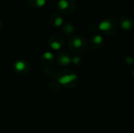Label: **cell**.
Listing matches in <instances>:
<instances>
[{"label":"cell","mask_w":134,"mask_h":133,"mask_svg":"<svg viewBox=\"0 0 134 133\" xmlns=\"http://www.w3.org/2000/svg\"><path fill=\"white\" fill-rule=\"evenodd\" d=\"M57 8L60 13L68 15L75 10L76 2L74 0H58Z\"/></svg>","instance_id":"cell-1"},{"label":"cell","mask_w":134,"mask_h":133,"mask_svg":"<svg viewBox=\"0 0 134 133\" xmlns=\"http://www.w3.org/2000/svg\"><path fill=\"white\" fill-rule=\"evenodd\" d=\"M116 27H117L116 20H115L114 18H111V17L104 19V20H102L98 25L99 30L104 33L111 32V31L116 29Z\"/></svg>","instance_id":"cell-2"},{"label":"cell","mask_w":134,"mask_h":133,"mask_svg":"<svg viewBox=\"0 0 134 133\" xmlns=\"http://www.w3.org/2000/svg\"><path fill=\"white\" fill-rule=\"evenodd\" d=\"M120 26L125 31H129L133 28V20L129 16H123L120 19Z\"/></svg>","instance_id":"cell-3"},{"label":"cell","mask_w":134,"mask_h":133,"mask_svg":"<svg viewBox=\"0 0 134 133\" xmlns=\"http://www.w3.org/2000/svg\"><path fill=\"white\" fill-rule=\"evenodd\" d=\"M50 22L54 27H61L64 24V19L60 14L54 13L50 17Z\"/></svg>","instance_id":"cell-4"},{"label":"cell","mask_w":134,"mask_h":133,"mask_svg":"<svg viewBox=\"0 0 134 133\" xmlns=\"http://www.w3.org/2000/svg\"><path fill=\"white\" fill-rule=\"evenodd\" d=\"M27 2L31 7L35 9H40L45 6L46 2H47V0H27Z\"/></svg>","instance_id":"cell-5"},{"label":"cell","mask_w":134,"mask_h":133,"mask_svg":"<svg viewBox=\"0 0 134 133\" xmlns=\"http://www.w3.org/2000/svg\"><path fill=\"white\" fill-rule=\"evenodd\" d=\"M76 78H77L76 74H68V75H65V76H63L62 78H60L59 79V82L62 85H64V84H67L71 81L75 80Z\"/></svg>","instance_id":"cell-6"},{"label":"cell","mask_w":134,"mask_h":133,"mask_svg":"<svg viewBox=\"0 0 134 133\" xmlns=\"http://www.w3.org/2000/svg\"><path fill=\"white\" fill-rule=\"evenodd\" d=\"M71 44L74 48L79 49L83 46V39L80 37H75L71 41Z\"/></svg>","instance_id":"cell-7"},{"label":"cell","mask_w":134,"mask_h":133,"mask_svg":"<svg viewBox=\"0 0 134 133\" xmlns=\"http://www.w3.org/2000/svg\"><path fill=\"white\" fill-rule=\"evenodd\" d=\"M64 29V31L66 34H71L74 32V27L73 26V24L70 23V22H67V23H66L64 24V26L63 27Z\"/></svg>","instance_id":"cell-8"},{"label":"cell","mask_w":134,"mask_h":133,"mask_svg":"<svg viewBox=\"0 0 134 133\" xmlns=\"http://www.w3.org/2000/svg\"><path fill=\"white\" fill-rule=\"evenodd\" d=\"M50 46H51V48L53 49L58 50V49H60L61 48L62 45H61V42H60V40H58V39H54L50 42Z\"/></svg>","instance_id":"cell-9"},{"label":"cell","mask_w":134,"mask_h":133,"mask_svg":"<svg viewBox=\"0 0 134 133\" xmlns=\"http://www.w3.org/2000/svg\"><path fill=\"white\" fill-rule=\"evenodd\" d=\"M92 42L94 44H96V45H100V44H101L103 42V38L100 34H96V35H94L93 37Z\"/></svg>","instance_id":"cell-10"},{"label":"cell","mask_w":134,"mask_h":133,"mask_svg":"<svg viewBox=\"0 0 134 133\" xmlns=\"http://www.w3.org/2000/svg\"><path fill=\"white\" fill-rule=\"evenodd\" d=\"M26 67V64L25 63L23 62V61H17L16 62V64H15V68H16L17 71H23V70Z\"/></svg>","instance_id":"cell-11"},{"label":"cell","mask_w":134,"mask_h":133,"mask_svg":"<svg viewBox=\"0 0 134 133\" xmlns=\"http://www.w3.org/2000/svg\"><path fill=\"white\" fill-rule=\"evenodd\" d=\"M60 60L61 64H63V65H67V64H70V62L71 61V58L69 57V56H61V57H60Z\"/></svg>","instance_id":"cell-12"},{"label":"cell","mask_w":134,"mask_h":133,"mask_svg":"<svg viewBox=\"0 0 134 133\" xmlns=\"http://www.w3.org/2000/svg\"><path fill=\"white\" fill-rule=\"evenodd\" d=\"M43 57L46 60H51L54 57V55H53L50 52H46L44 54H43Z\"/></svg>","instance_id":"cell-13"},{"label":"cell","mask_w":134,"mask_h":133,"mask_svg":"<svg viewBox=\"0 0 134 133\" xmlns=\"http://www.w3.org/2000/svg\"><path fill=\"white\" fill-rule=\"evenodd\" d=\"M72 61L74 64H77L78 63L80 62V57H79V56H75V57H74L72 59Z\"/></svg>","instance_id":"cell-14"},{"label":"cell","mask_w":134,"mask_h":133,"mask_svg":"<svg viewBox=\"0 0 134 133\" xmlns=\"http://www.w3.org/2000/svg\"><path fill=\"white\" fill-rule=\"evenodd\" d=\"M1 27H2V24H1V22H0V29H1Z\"/></svg>","instance_id":"cell-15"}]
</instances>
